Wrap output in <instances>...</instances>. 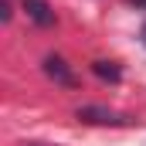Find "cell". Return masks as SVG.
<instances>
[{"mask_svg":"<svg viewBox=\"0 0 146 146\" xmlns=\"http://www.w3.org/2000/svg\"><path fill=\"white\" fill-rule=\"evenodd\" d=\"M44 75H48L51 82L65 85V88H72V85H75V72L65 65V58H58V54H48V58H44Z\"/></svg>","mask_w":146,"mask_h":146,"instance_id":"obj_2","label":"cell"},{"mask_svg":"<svg viewBox=\"0 0 146 146\" xmlns=\"http://www.w3.org/2000/svg\"><path fill=\"white\" fill-rule=\"evenodd\" d=\"M139 41H143V48H146V21H143V31H139Z\"/></svg>","mask_w":146,"mask_h":146,"instance_id":"obj_5","label":"cell"},{"mask_svg":"<svg viewBox=\"0 0 146 146\" xmlns=\"http://www.w3.org/2000/svg\"><path fill=\"white\" fill-rule=\"evenodd\" d=\"M92 72L99 75L102 82H119V78H122V72H119V65H115V61H95V65H92Z\"/></svg>","mask_w":146,"mask_h":146,"instance_id":"obj_4","label":"cell"},{"mask_svg":"<svg viewBox=\"0 0 146 146\" xmlns=\"http://www.w3.org/2000/svg\"><path fill=\"white\" fill-rule=\"evenodd\" d=\"M24 10H27V17L34 21L37 27H51V24H54V10H51L44 0H24Z\"/></svg>","mask_w":146,"mask_h":146,"instance_id":"obj_3","label":"cell"},{"mask_svg":"<svg viewBox=\"0 0 146 146\" xmlns=\"http://www.w3.org/2000/svg\"><path fill=\"white\" fill-rule=\"evenodd\" d=\"M75 115H78L82 122H92V126H133L129 115L112 112V109H102V106H82Z\"/></svg>","mask_w":146,"mask_h":146,"instance_id":"obj_1","label":"cell"},{"mask_svg":"<svg viewBox=\"0 0 146 146\" xmlns=\"http://www.w3.org/2000/svg\"><path fill=\"white\" fill-rule=\"evenodd\" d=\"M129 3H136V7H146V0H129Z\"/></svg>","mask_w":146,"mask_h":146,"instance_id":"obj_6","label":"cell"}]
</instances>
